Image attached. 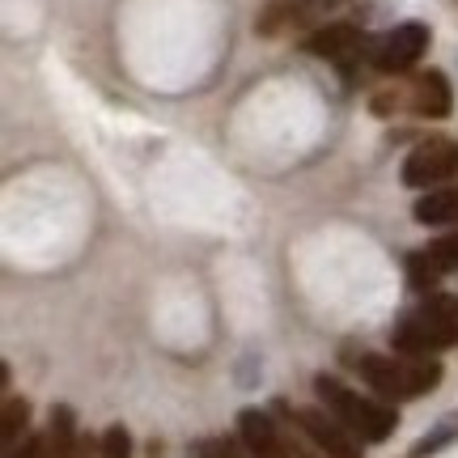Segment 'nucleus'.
Segmentation results:
<instances>
[{
    "label": "nucleus",
    "mask_w": 458,
    "mask_h": 458,
    "mask_svg": "<svg viewBox=\"0 0 458 458\" xmlns=\"http://www.w3.org/2000/svg\"><path fill=\"white\" fill-rule=\"evenodd\" d=\"M442 348H458V297L425 293V301L408 310L394 327V352L399 357H433Z\"/></svg>",
    "instance_id": "f257e3e1"
},
{
    "label": "nucleus",
    "mask_w": 458,
    "mask_h": 458,
    "mask_svg": "<svg viewBox=\"0 0 458 458\" xmlns=\"http://www.w3.org/2000/svg\"><path fill=\"white\" fill-rule=\"evenodd\" d=\"M352 369H357L369 386H374L382 399H420V394L437 391L442 386V360L433 357H386V352H360L352 360Z\"/></svg>",
    "instance_id": "f03ea898"
},
{
    "label": "nucleus",
    "mask_w": 458,
    "mask_h": 458,
    "mask_svg": "<svg viewBox=\"0 0 458 458\" xmlns=\"http://www.w3.org/2000/svg\"><path fill=\"white\" fill-rule=\"evenodd\" d=\"M314 394L323 399V408L340 420L348 433H357L360 442H386L394 428H399V411L377 403V399H365L352 386H344L340 377L318 374L314 377Z\"/></svg>",
    "instance_id": "7ed1b4c3"
},
{
    "label": "nucleus",
    "mask_w": 458,
    "mask_h": 458,
    "mask_svg": "<svg viewBox=\"0 0 458 458\" xmlns=\"http://www.w3.org/2000/svg\"><path fill=\"white\" fill-rule=\"evenodd\" d=\"M450 179H458V140H450V136H428L403 162V187H411V191L450 187Z\"/></svg>",
    "instance_id": "20e7f679"
},
{
    "label": "nucleus",
    "mask_w": 458,
    "mask_h": 458,
    "mask_svg": "<svg viewBox=\"0 0 458 458\" xmlns=\"http://www.w3.org/2000/svg\"><path fill=\"white\" fill-rule=\"evenodd\" d=\"M276 411L280 416H289V420H293V425L314 442V450H323L327 458H360V437L357 433H348L327 408H293L289 411V403L276 399Z\"/></svg>",
    "instance_id": "39448f33"
},
{
    "label": "nucleus",
    "mask_w": 458,
    "mask_h": 458,
    "mask_svg": "<svg viewBox=\"0 0 458 458\" xmlns=\"http://www.w3.org/2000/svg\"><path fill=\"white\" fill-rule=\"evenodd\" d=\"M428 26L425 21H399L394 30H386L382 38H374V47H369V64L377 72H408L416 68V60L428 51Z\"/></svg>",
    "instance_id": "423d86ee"
},
{
    "label": "nucleus",
    "mask_w": 458,
    "mask_h": 458,
    "mask_svg": "<svg viewBox=\"0 0 458 458\" xmlns=\"http://www.w3.org/2000/svg\"><path fill=\"white\" fill-rule=\"evenodd\" d=\"M374 43L365 38L357 21H327V26H318L301 38V51L306 55H318V60H331V64H348V60H357L360 51H369Z\"/></svg>",
    "instance_id": "0eeeda50"
},
{
    "label": "nucleus",
    "mask_w": 458,
    "mask_h": 458,
    "mask_svg": "<svg viewBox=\"0 0 458 458\" xmlns=\"http://www.w3.org/2000/svg\"><path fill=\"white\" fill-rule=\"evenodd\" d=\"M445 272H458V233H445L437 242H428L425 250L408 255V280L420 293H428V284H437Z\"/></svg>",
    "instance_id": "6e6552de"
},
{
    "label": "nucleus",
    "mask_w": 458,
    "mask_h": 458,
    "mask_svg": "<svg viewBox=\"0 0 458 458\" xmlns=\"http://www.w3.org/2000/svg\"><path fill=\"white\" fill-rule=\"evenodd\" d=\"M238 437H242V445H246V454L250 458H280L284 454V437H280L276 420L259 408L238 411Z\"/></svg>",
    "instance_id": "1a4fd4ad"
},
{
    "label": "nucleus",
    "mask_w": 458,
    "mask_h": 458,
    "mask_svg": "<svg viewBox=\"0 0 458 458\" xmlns=\"http://www.w3.org/2000/svg\"><path fill=\"white\" fill-rule=\"evenodd\" d=\"M411 111L420 114V119H445V114L454 111V94H450L445 72L428 68V72L416 77V89H411Z\"/></svg>",
    "instance_id": "9d476101"
},
{
    "label": "nucleus",
    "mask_w": 458,
    "mask_h": 458,
    "mask_svg": "<svg viewBox=\"0 0 458 458\" xmlns=\"http://www.w3.org/2000/svg\"><path fill=\"white\" fill-rule=\"evenodd\" d=\"M77 416L68 403H55L47 420V433H43V450L47 458H77Z\"/></svg>",
    "instance_id": "9b49d317"
},
{
    "label": "nucleus",
    "mask_w": 458,
    "mask_h": 458,
    "mask_svg": "<svg viewBox=\"0 0 458 458\" xmlns=\"http://www.w3.org/2000/svg\"><path fill=\"white\" fill-rule=\"evenodd\" d=\"M411 216L420 225H458V187H433L411 204Z\"/></svg>",
    "instance_id": "f8f14e48"
},
{
    "label": "nucleus",
    "mask_w": 458,
    "mask_h": 458,
    "mask_svg": "<svg viewBox=\"0 0 458 458\" xmlns=\"http://www.w3.org/2000/svg\"><path fill=\"white\" fill-rule=\"evenodd\" d=\"M458 442V411H450V416H442L437 425L428 428L420 442L408 450V458H428V454H442L445 445H454Z\"/></svg>",
    "instance_id": "ddd939ff"
},
{
    "label": "nucleus",
    "mask_w": 458,
    "mask_h": 458,
    "mask_svg": "<svg viewBox=\"0 0 458 458\" xmlns=\"http://www.w3.org/2000/svg\"><path fill=\"white\" fill-rule=\"evenodd\" d=\"M26 425H30V403H26L21 394L4 399V411H0V442H4V454L17 445V437L26 433Z\"/></svg>",
    "instance_id": "4468645a"
},
{
    "label": "nucleus",
    "mask_w": 458,
    "mask_h": 458,
    "mask_svg": "<svg viewBox=\"0 0 458 458\" xmlns=\"http://www.w3.org/2000/svg\"><path fill=\"white\" fill-rule=\"evenodd\" d=\"M348 0H293V21L297 26H327V13H335Z\"/></svg>",
    "instance_id": "2eb2a0df"
},
{
    "label": "nucleus",
    "mask_w": 458,
    "mask_h": 458,
    "mask_svg": "<svg viewBox=\"0 0 458 458\" xmlns=\"http://www.w3.org/2000/svg\"><path fill=\"white\" fill-rule=\"evenodd\" d=\"M233 382L242 386V391H255L263 382V360H259V352H242L238 357V365H233Z\"/></svg>",
    "instance_id": "dca6fc26"
},
{
    "label": "nucleus",
    "mask_w": 458,
    "mask_h": 458,
    "mask_svg": "<svg viewBox=\"0 0 458 458\" xmlns=\"http://www.w3.org/2000/svg\"><path fill=\"white\" fill-rule=\"evenodd\" d=\"M102 458H131V433L123 425H111L102 433Z\"/></svg>",
    "instance_id": "f3484780"
},
{
    "label": "nucleus",
    "mask_w": 458,
    "mask_h": 458,
    "mask_svg": "<svg viewBox=\"0 0 458 458\" xmlns=\"http://www.w3.org/2000/svg\"><path fill=\"white\" fill-rule=\"evenodd\" d=\"M199 458H242L238 454V445L233 442H199Z\"/></svg>",
    "instance_id": "a211bd4d"
},
{
    "label": "nucleus",
    "mask_w": 458,
    "mask_h": 458,
    "mask_svg": "<svg viewBox=\"0 0 458 458\" xmlns=\"http://www.w3.org/2000/svg\"><path fill=\"white\" fill-rule=\"evenodd\" d=\"M4 458H47V450H43V437H21V445H13Z\"/></svg>",
    "instance_id": "6ab92c4d"
},
{
    "label": "nucleus",
    "mask_w": 458,
    "mask_h": 458,
    "mask_svg": "<svg viewBox=\"0 0 458 458\" xmlns=\"http://www.w3.org/2000/svg\"><path fill=\"white\" fill-rule=\"evenodd\" d=\"M280 458H314V454H310V450H306L301 442H293V437H284V454H280Z\"/></svg>",
    "instance_id": "aec40b11"
}]
</instances>
